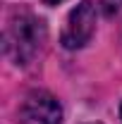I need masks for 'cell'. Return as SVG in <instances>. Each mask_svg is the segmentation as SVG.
I'll return each mask as SVG.
<instances>
[{
	"mask_svg": "<svg viewBox=\"0 0 122 124\" xmlns=\"http://www.w3.org/2000/svg\"><path fill=\"white\" fill-rule=\"evenodd\" d=\"M24 117L34 124H60L62 122V108L60 103L46 91H34L24 100Z\"/></svg>",
	"mask_w": 122,
	"mask_h": 124,
	"instance_id": "obj_3",
	"label": "cell"
},
{
	"mask_svg": "<svg viewBox=\"0 0 122 124\" xmlns=\"http://www.w3.org/2000/svg\"><path fill=\"white\" fill-rule=\"evenodd\" d=\"M43 41H46L43 22L29 12H17L5 31V53L17 64H29L36 57Z\"/></svg>",
	"mask_w": 122,
	"mask_h": 124,
	"instance_id": "obj_1",
	"label": "cell"
},
{
	"mask_svg": "<svg viewBox=\"0 0 122 124\" xmlns=\"http://www.w3.org/2000/svg\"><path fill=\"white\" fill-rule=\"evenodd\" d=\"M96 31V5L91 0H81L67 17V24L62 31V46L77 50L91 41Z\"/></svg>",
	"mask_w": 122,
	"mask_h": 124,
	"instance_id": "obj_2",
	"label": "cell"
},
{
	"mask_svg": "<svg viewBox=\"0 0 122 124\" xmlns=\"http://www.w3.org/2000/svg\"><path fill=\"white\" fill-rule=\"evenodd\" d=\"M43 2H46V5H60L62 0H43Z\"/></svg>",
	"mask_w": 122,
	"mask_h": 124,
	"instance_id": "obj_4",
	"label": "cell"
}]
</instances>
